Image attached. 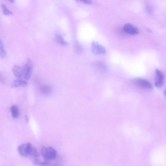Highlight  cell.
<instances>
[{"label":"cell","instance_id":"1","mask_svg":"<svg viewBox=\"0 0 166 166\" xmlns=\"http://www.w3.org/2000/svg\"><path fill=\"white\" fill-rule=\"evenodd\" d=\"M41 153L44 160L50 161L56 159L57 152L52 147L43 146L41 149Z\"/></svg>","mask_w":166,"mask_h":166},{"label":"cell","instance_id":"2","mask_svg":"<svg viewBox=\"0 0 166 166\" xmlns=\"http://www.w3.org/2000/svg\"><path fill=\"white\" fill-rule=\"evenodd\" d=\"M133 83L136 86L144 90H151L153 87L150 83L143 79H136L133 80Z\"/></svg>","mask_w":166,"mask_h":166},{"label":"cell","instance_id":"3","mask_svg":"<svg viewBox=\"0 0 166 166\" xmlns=\"http://www.w3.org/2000/svg\"><path fill=\"white\" fill-rule=\"evenodd\" d=\"M23 76L24 79L27 80H29L31 77L33 70V64L30 58L27 59L26 63L23 67Z\"/></svg>","mask_w":166,"mask_h":166},{"label":"cell","instance_id":"4","mask_svg":"<svg viewBox=\"0 0 166 166\" xmlns=\"http://www.w3.org/2000/svg\"><path fill=\"white\" fill-rule=\"evenodd\" d=\"M33 147L30 143L23 144L18 148V151L20 154L25 157H29Z\"/></svg>","mask_w":166,"mask_h":166},{"label":"cell","instance_id":"5","mask_svg":"<svg viewBox=\"0 0 166 166\" xmlns=\"http://www.w3.org/2000/svg\"><path fill=\"white\" fill-rule=\"evenodd\" d=\"M91 50L92 53L96 55L104 54L106 52V49L103 46L96 42L92 43Z\"/></svg>","mask_w":166,"mask_h":166},{"label":"cell","instance_id":"6","mask_svg":"<svg viewBox=\"0 0 166 166\" xmlns=\"http://www.w3.org/2000/svg\"><path fill=\"white\" fill-rule=\"evenodd\" d=\"M164 81V76L163 73L158 69L155 70V86L158 88L162 86Z\"/></svg>","mask_w":166,"mask_h":166},{"label":"cell","instance_id":"7","mask_svg":"<svg viewBox=\"0 0 166 166\" xmlns=\"http://www.w3.org/2000/svg\"><path fill=\"white\" fill-rule=\"evenodd\" d=\"M123 30L126 33L132 35H137L139 33L138 28L131 23L125 24L123 26Z\"/></svg>","mask_w":166,"mask_h":166},{"label":"cell","instance_id":"8","mask_svg":"<svg viewBox=\"0 0 166 166\" xmlns=\"http://www.w3.org/2000/svg\"><path fill=\"white\" fill-rule=\"evenodd\" d=\"M13 71L15 76L17 79L21 78L23 76V68L19 66H14L13 68Z\"/></svg>","mask_w":166,"mask_h":166},{"label":"cell","instance_id":"9","mask_svg":"<svg viewBox=\"0 0 166 166\" xmlns=\"http://www.w3.org/2000/svg\"><path fill=\"white\" fill-rule=\"evenodd\" d=\"M27 85V83L25 81L21 80H16L14 81L11 84L12 87L16 88L19 87H24Z\"/></svg>","mask_w":166,"mask_h":166},{"label":"cell","instance_id":"10","mask_svg":"<svg viewBox=\"0 0 166 166\" xmlns=\"http://www.w3.org/2000/svg\"><path fill=\"white\" fill-rule=\"evenodd\" d=\"M11 111L12 115L13 118L17 119L18 118L19 115V111L17 106L14 105L11 107Z\"/></svg>","mask_w":166,"mask_h":166},{"label":"cell","instance_id":"11","mask_svg":"<svg viewBox=\"0 0 166 166\" xmlns=\"http://www.w3.org/2000/svg\"><path fill=\"white\" fill-rule=\"evenodd\" d=\"M56 41L61 45L63 46H66L68 45V43L65 41V40L60 35H56Z\"/></svg>","mask_w":166,"mask_h":166},{"label":"cell","instance_id":"12","mask_svg":"<svg viewBox=\"0 0 166 166\" xmlns=\"http://www.w3.org/2000/svg\"><path fill=\"white\" fill-rule=\"evenodd\" d=\"M1 7L3 13L5 15H8L13 14V13L8 8L5 4L2 3L1 4Z\"/></svg>","mask_w":166,"mask_h":166},{"label":"cell","instance_id":"13","mask_svg":"<svg viewBox=\"0 0 166 166\" xmlns=\"http://www.w3.org/2000/svg\"><path fill=\"white\" fill-rule=\"evenodd\" d=\"M6 55V51L4 49L3 43L0 39V57L4 58Z\"/></svg>","mask_w":166,"mask_h":166},{"label":"cell","instance_id":"14","mask_svg":"<svg viewBox=\"0 0 166 166\" xmlns=\"http://www.w3.org/2000/svg\"><path fill=\"white\" fill-rule=\"evenodd\" d=\"M75 49L77 53L80 54L83 51V48L79 44L76 43L75 45Z\"/></svg>","mask_w":166,"mask_h":166},{"label":"cell","instance_id":"15","mask_svg":"<svg viewBox=\"0 0 166 166\" xmlns=\"http://www.w3.org/2000/svg\"><path fill=\"white\" fill-rule=\"evenodd\" d=\"M80 2H83V3L88 4V5H90L92 3V1H89V0H86V1H81Z\"/></svg>","mask_w":166,"mask_h":166},{"label":"cell","instance_id":"16","mask_svg":"<svg viewBox=\"0 0 166 166\" xmlns=\"http://www.w3.org/2000/svg\"><path fill=\"white\" fill-rule=\"evenodd\" d=\"M0 81L3 83L5 82V79H4L2 75L1 74H0Z\"/></svg>","mask_w":166,"mask_h":166},{"label":"cell","instance_id":"17","mask_svg":"<svg viewBox=\"0 0 166 166\" xmlns=\"http://www.w3.org/2000/svg\"><path fill=\"white\" fill-rule=\"evenodd\" d=\"M25 120L26 122L27 123L28 122V121H29V119H28V117L27 116H26L25 117Z\"/></svg>","mask_w":166,"mask_h":166},{"label":"cell","instance_id":"18","mask_svg":"<svg viewBox=\"0 0 166 166\" xmlns=\"http://www.w3.org/2000/svg\"><path fill=\"white\" fill-rule=\"evenodd\" d=\"M10 2L12 3H14L15 2V1H14V0H11V1H10Z\"/></svg>","mask_w":166,"mask_h":166},{"label":"cell","instance_id":"19","mask_svg":"<svg viewBox=\"0 0 166 166\" xmlns=\"http://www.w3.org/2000/svg\"><path fill=\"white\" fill-rule=\"evenodd\" d=\"M42 166H43V165H42Z\"/></svg>","mask_w":166,"mask_h":166}]
</instances>
